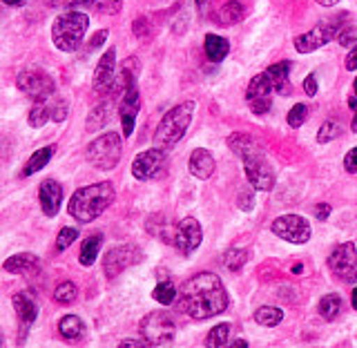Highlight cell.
Segmentation results:
<instances>
[{"label": "cell", "instance_id": "6da1fadb", "mask_svg": "<svg viewBox=\"0 0 357 348\" xmlns=\"http://www.w3.org/2000/svg\"><path fill=\"white\" fill-rule=\"evenodd\" d=\"M176 306L192 319H210L228 308V293L215 273H199L183 284Z\"/></svg>", "mask_w": 357, "mask_h": 348}, {"label": "cell", "instance_id": "7a4b0ae2", "mask_svg": "<svg viewBox=\"0 0 357 348\" xmlns=\"http://www.w3.org/2000/svg\"><path fill=\"white\" fill-rule=\"evenodd\" d=\"M230 150L241 159L245 176H248V183L255 190H261V192H268V190L275 188L277 174L273 170V163L268 161L264 145L252 139L250 134L245 132H234L228 139Z\"/></svg>", "mask_w": 357, "mask_h": 348}, {"label": "cell", "instance_id": "3957f363", "mask_svg": "<svg viewBox=\"0 0 357 348\" xmlns=\"http://www.w3.org/2000/svg\"><path fill=\"white\" fill-rule=\"evenodd\" d=\"M114 186L109 181H100V183H92L85 188H78L76 192L70 199V210L72 219H76L78 223H92L94 219H98L103 212L114 204Z\"/></svg>", "mask_w": 357, "mask_h": 348}, {"label": "cell", "instance_id": "277c9868", "mask_svg": "<svg viewBox=\"0 0 357 348\" xmlns=\"http://www.w3.org/2000/svg\"><path fill=\"white\" fill-rule=\"evenodd\" d=\"M192 116H195V100H185V103H178L170 112H165V116L161 119L159 128L154 132L156 148L172 150L183 139L190 123H192Z\"/></svg>", "mask_w": 357, "mask_h": 348}, {"label": "cell", "instance_id": "5b68a950", "mask_svg": "<svg viewBox=\"0 0 357 348\" xmlns=\"http://www.w3.org/2000/svg\"><path fill=\"white\" fill-rule=\"evenodd\" d=\"M89 27V16L83 11H65L59 18L54 20L52 25V40L56 45V50L61 52H76L78 45L83 43L85 31Z\"/></svg>", "mask_w": 357, "mask_h": 348}, {"label": "cell", "instance_id": "8992f818", "mask_svg": "<svg viewBox=\"0 0 357 348\" xmlns=\"http://www.w3.org/2000/svg\"><path fill=\"white\" fill-rule=\"evenodd\" d=\"M121 154H123L121 134L105 132L87 145L85 156H87L89 165H94L96 170H114L121 161Z\"/></svg>", "mask_w": 357, "mask_h": 348}, {"label": "cell", "instance_id": "52a82bcc", "mask_svg": "<svg viewBox=\"0 0 357 348\" xmlns=\"http://www.w3.org/2000/svg\"><path fill=\"white\" fill-rule=\"evenodd\" d=\"M141 338L152 346H165L174 340L176 326L167 312H150L141 319Z\"/></svg>", "mask_w": 357, "mask_h": 348}, {"label": "cell", "instance_id": "ba28073f", "mask_svg": "<svg viewBox=\"0 0 357 348\" xmlns=\"http://www.w3.org/2000/svg\"><path fill=\"white\" fill-rule=\"evenodd\" d=\"M331 273L346 284H357V248L355 243L344 241L328 257Z\"/></svg>", "mask_w": 357, "mask_h": 348}, {"label": "cell", "instance_id": "9c48e42d", "mask_svg": "<svg viewBox=\"0 0 357 348\" xmlns=\"http://www.w3.org/2000/svg\"><path fill=\"white\" fill-rule=\"evenodd\" d=\"M16 85H18V89H20L22 94L33 98V100H47L56 92L54 78L47 72H43V70H25V72H20L18 78H16Z\"/></svg>", "mask_w": 357, "mask_h": 348}, {"label": "cell", "instance_id": "30bf717a", "mask_svg": "<svg viewBox=\"0 0 357 348\" xmlns=\"http://www.w3.org/2000/svg\"><path fill=\"white\" fill-rule=\"evenodd\" d=\"M273 234H277L279 239L290 241V243H306L310 239V223L308 219H304L301 215H284V217H277L271 226Z\"/></svg>", "mask_w": 357, "mask_h": 348}, {"label": "cell", "instance_id": "8fae6325", "mask_svg": "<svg viewBox=\"0 0 357 348\" xmlns=\"http://www.w3.org/2000/svg\"><path fill=\"white\" fill-rule=\"evenodd\" d=\"M165 163H167V150L154 145V148L137 154V159L132 161V174L139 181H150V179H156L165 170Z\"/></svg>", "mask_w": 357, "mask_h": 348}, {"label": "cell", "instance_id": "7c38bea8", "mask_svg": "<svg viewBox=\"0 0 357 348\" xmlns=\"http://www.w3.org/2000/svg\"><path fill=\"white\" fill-rule=\"evenodd\" d=\"M141 259H143V252H141V248H137V245H132V243H128V245H116V248H112L105 255V259H103L105 277L114 279L123 271H128L130 266L139 264Z\"/></svg>", "mask_w": 357, "mask_h": 348}, {"label": "cell", "instance_id": "4fadbf2b", "mask_svg": "<svg viewBox=\"0 0 357 348\" xmlns=\"http://www.w3.org/2000/svg\"><path fill=\"white\" fill-rule=\"evenodd\" d=\"M337 29H340V22L337 20H328V22H319L310 31L301 33V36L295 38V50L299 54H310L319 47H324L326 43H331L335 36H337Z\"/></svg>", "mask_w": 357, "mask_h": 348}, {"label": "cell", "instance_id": "5bb4252c", "mask_svg": "<svg viewBox=\"0 0 357 348\" xmlns=\"http://www.w3.org/2000/svg\"><path fill=\"white\" fill-rule=\"evenodd\" d=\"M245 100H248V107L252 114L257 116H264L271 112L273 107V85L268 81L266 74H257L250 85H248V92H245Z\"/></svg>", "mask_w": 357, "mask_h": 348}, {"label": "cell", "instance_id": "9a60e30c", "mask_svg": "<svg viewBox=\"0 0 357 348\" xmlns=\"http://www.w3.org/2000/svg\"><path fill=\"white\" fill-rule=\"evenodd\" d=\"M201 241H204V230H201V223L195 217H185L183 221L176 223L172 243L178 248V252H183L185 257L192 255L201 245Z\"/></svg>", "mask_w": 357, "mask_h": 348}, {"label": "cell", "instance_id": "2e32d148", "mask_svg": "<svg viewBox=\"0 0 357 348\" xmlns=\"http://www.w3.org/2000/svg\"><path fill=\"white\" fill-rule=\"evenodd\" d=\"M67 116V103L63 98H47V100H36V105L29 109L27 123L31 128H43L45 123L56 121L61 123Z\"/></svg>", "mask_w": 357, "mask_h": 348}, {"label": "cell", "instance_id": "e0dca14e", "mask_svg": "<svg viewBox=\"0 0 357 348\" xmlns=\"http://www.w3.org/2000/svg\"><path fill=\"white\" fill-rule=\"evenodd\" d=\"M114 78H116V50L109 47L94 70V92L96 94H107L114 87Z\"/></svg>", "mask_w": 357, "mask_h": 348}, {"label": "cell", "instance_id": "ac0fdd59", "mask_svg": "<svg viewBox=\"0 0 357 348\" xmlns=\"http://www.w3.org/2000/svg\"><path fill=\"white\" fill-rule=\"evenodd\" d=\"M141 109V94L137 85L130 87L126 94L121 96V126H123V137H130V134L134 132V121H137V114Z\"/></svg>", "mask_w": 357, "mask_h": 348}, {"label": "cell", "instance_id": "d6986e66", "mask_svg": "<svg viewBox=\"0 0 357 348\" xmlns=\"http://www.w3.org/2000/svg\"><path fill=\"white\" fill-rule=\"evenodd\" d=\"M38 201H40V208L45 212V217H56L61 210L63 204V188L59 181L54 179H45L38 188Z\"/></svg>", "mask_w": 357, "mask_h": 348}, {"label": "cell", "instance_id": "ffe728a7", "mask_svg": "<svg viewBox=\"0 0 357 348\" xmlns=\"http://www.w3.org/2000/svg\"><path fill=\"white\" fill-rule=\"evenodd\" d=\"M11 301H14L16 315H18V319L22 324V331L27 333L29 326L38 317V301L33 299V295L27 293V290H20V293H16L14 297H11Z\"/></svg>", "mask_w": 357, "mask_h": 348}, {"label": "cell", "instance_id": "44dd1931", "mask_svg": "<svg viewBox=\"0 0 357 348\" xmlns=\"http://www.w3.org/2000/svg\"><path fill=\"white\" fill-rule=\"evenodd\" d=\"M268 76V81H271L273 89L277 94H290L293 92V85H290L288 76H290V63L288 61H279V63H273L268 70L264 72Z\"/></svg>", "mask_w": 357, "mask_h": 348}, {"label": "cell", "instance_id": "7402d4cb", "mask_svg": "<svg viewBox=\"0 0 357 348\" xmlns=\"http://www.w3.org/2000/svg\"><path fill=\"white\" fill-rule=\"evenodd\" d=\"M38 268H40L38 257L31 255V252L11 255L5 262V271L11 275H33V273H38Z\"/></svg>", "mask_w": 357, "mask_h": 348}, {"label": "cell", "instance_id": "603a6c76", "mask_svg": "<svg viewBox=\"0 0 357 348\" xmlns=\"http://www.w3.org/2000/svg\"><path fill=\"white\" fill-rule=\"evenodd\" d=\"M190 172H192L197 179H201V181H206V179H210L212 174H215V156H212L208 150H195L192 156H190Z\"/></svg>", "mask_w": 357, "mask_h": 348}, {"label": "cell", "instance_id": "cb8c5ba5", "mask_svg": "<svg viewBox=\"0 0 357 348\" xmlns=\"http://www.w3.org/2000/svg\"><path fill=\"white\" fill-rule=\"evenodd\" d=\"M59 335L65 340V342H81L85 338V324L81 317L76 315H65L61 321H59Z\"/></svg>", "mask_w": 357, "mask_h": 348}, {"label": "cell", "instance_id": "d4e9b609", "mask_svg": "<svg viewBox=\"0 0 357 348\" xmlns=\"http://www.w3.org/2000/svg\"><path fill=\"white\" fill-rule=\"evenodd\" d=\"M204 50H206V56L210 63H221L230 52V43L223 36H217V33H208Z\"/></svg>", "mask_w": 357, "mask_h": 348}, {"label": "cell", "instance_id": "484cf974", "mask_svg": "<svg viewBox=\"0 0 357 348\" xmlns=\"http://www.w3.org/2000/svg\"><path fill=\"white\" fill-rule=\"evenodd\" d=\"M52 156H54V148H52V145L36 150V152H33V154L29 156V161L25 163V167H22V176H31L33 172L43 170V167L50 163Z\"/></svg>", "mask_w": 357, "mask_h": 348}, {"label": "cell", "instance_id": "4316f807", "mask_svg": "<svg viewBox=\"0 0 357 348\" xmlns=\"http://www.w3.org/2000/svg\"><path fill=\"white\" fill-rule=\"evenodd\" d=\"M100 243H103V234H89V237L83 241L81 245V266H92L96 262V257H98V250H100Z\"/></svg>", "mask_w": 357, "mask_h": 348}, {"label": "cell", "instance_id": "83f0119b", "mask_svg": "<svg viewBox=\"0 0 357 348\" xmlns=\"http://www.w3.org/2000/svg\"><path fill=\"white\" fill-rule=\"evenodd\" d=\"M243 16H245V7L237 3V0H230V3H226L219 9L217 20L221 25H237L239 20H243Z\"/></svg>", "mask_w": 357, "mask_h": 348}, {"label": "cell", "instance_id": "f1b7e54d", "mask_svg": "<svg viewBox=\"0 0 357 348\" xmlns=\"http://www.w3.org/2000/svg\"><path fill=\"white\" fill-rule=\"evenodd\" d=\"M255 319H257V324H261V326L273 328V326H279V324H282L284 310L277 306H261V308H257Z\"/></svg>", "mask_w": 357, "mask_h": 348}, {"label": "cell", "instance_id": "f546056e", "mask_svg": "<svg viewBox=\"0 0 357 348\" xmlns=\"http://www.w3.org/2000/svg\"><path fill=\"white\" fill-rule=\"evenodd\" d=\"M342 312V297L340 295H324L321 301H319V315L326 319V321H333L337 319V315Z\"/></svg>", "mask_w": 357, "mask_h": 348}, {"label": "cell", "instance_id": "4dcf8cb0", "mask_svg": "<svg viewBox=\"0 0 357 348\" xmlns=\"http://www.w3.org/2000/svg\"><path fill=\"white\" fill-rule=\"evenodd\" d=\"M109 100L107 103H100L98 107H94L92 112H89V116H87V123H85V128H87V132H96V130H100L107 123V119H109Z\"/></svg>", "mask_w": 357, "mask_h": 348}, {"label": "cell", "instance_id": "1f68e13d", "mask_svg": "<svg viewBox=\"0 0 357 348\" xmlns=\"http://www.w3.org/2000/svg\"><path fill=\"white\" fill-rule=\"evenodd\" d=\"M230 324H219V326H215L206 338V346L210 348H219V346H226L228 344V338H230Z\"/></svg>", "mask_w": 357, "mask_h": 348}, {"label": "cell", "instance_id": "d6a6232c", "mask_svg": "<svg viewBox=\"0 0 357 348\" xmlns=\"http://www.w3.org/2000/svg\"><path fill=\"white\" fill-rule=\"evenodd\" d=\"M245 262H248V252L241 248H230L223 255V266H226L230 273H237Z\"/></svg>", "mask_w": 357, "mask_h": 348}, {"label": "cell", "instance_id": "836d02e7", "mask_svg": "<svg viewBox=\"0 0 357 348\" xmlns=\"http://www.w3.org/2000/svg\"><path fill=\"white\" fill-rule=\"evenodd\" d=\"M152 297H154L156 301H159V304L170 306L172 301L176 299V288H174L172 282H161L159 286H156V288L152 290Z\"/></svg>", "mask_w": 357, "mask_h": 348}, {"label": "cell", "instance_id": "e575fe53", "mask_svg": "<svg viewBox=\"0 0 357 348\" xmlns=\"http://www.w3.org/2000/svg\"><path fill=\"white\" fill-rule=\"evenodd\" d=\"M76 295H78V288L72 282H63V284L56 286V290H54V299L59 301V304H63V306L76 301Z\"/></svg>", "mask_w": 357, "mask_h": 348}, {"label": "cell", "instance_id": "d590c367", "mask_svg": "<svg viewBox=\"0 0 357 348\" xmlns=\"http://www.w3.org/2000/svg\"><path fill=\"white\" fill-rule=\"evenodd\" d=\"M89 7H92L94 11H98V14L114 16V14H119V11L123 9V0H92Z\"/></svg>", "mask_w": 357, "mask_h": 348}, {"label": "cell", "instance_id": "8d00e7d4", "mask_svg": "<svg viewBox=\"0 0 357 348\" xmlns=\"http://www.w3.org/2000/svg\"><path fill=\"white\" fill-rule=\"evenodd\" d=\"M76 239H78V230H76V228H72V226L63 228V230L59 232V237H56V250H59V252L67 250Z\"/></svg>", "mask_w": 357, "mask_h": 348}, {"label": "cell", "instance_id": "74e56055", "mask_svg": "<svg viewBox=\"0 0 357 348\" xmlns=\"http://www.w3.org/2000/svg\"><path fill=\"white\" fill-rule=\"evenodd\" d=\"M306 116H308V107H306L304 103H297V105L290 107L286 121H288V126H290V128H301V126H304Z\"/></svg>", "mask_w": 357, "mask_h": 348}, {"label": "cell", "instance_id": "f35d334b", "mask_svg": "<svg viewBox=\"0 0 357 348\" xmlns=\"http://www.w3.org/2000/svg\"><path fill=\"white\" fill-rule=\"evenodd\" d=\"M342 134V128L337 126V123H333V121H326L324 126L319 128L317 132V141L319 143H328V141H335Z\"/></svg>", "mask_w": 357, "mask_h": 348}, {"label": "cell", "instance_id": "ab89813d", "mask_svg": "<svg viewBox=\"0 0 357 348\" xmlns=\"http://www.w3.org/2000/svg\"><path fill=\"white\" fill-rule=\"evenodd\" d=\"M337 43L342 45V47H351L353 43H357V31H355V27H344V25H340V29H337Z\"/></svg>", "mask_w": 357, "mask_h": 348}, {"label": "cell", "instance_id": "60d3db41", "mask_svg": "<svg viewBox=\"0 0 357 348\" xmlns=\"http://www.w3.org/2000/svg\"><path fill=\"white\" fill-rule=\"evenodd\" d=\"M344 167H346V172H351V174H355V172H357V148H353L349 154H346Z\"/></svg>", "mask_w": 357, "mask_h": 348}, {"label": "cell", "instance_id": "b9f144b4", "mask_svg": "<svg viewBox=\"0 0 357 348\" xmlns=\"http://www.w3.org/2000/svg\"><path fill=\"white\" fill-rule=\"evenodd\" d=\"M304 92L308 96H315L317 94V78H315V74H308L304 78Z\"/></svg>", "mask_w": 357, "mask_h": 348}, {"label": "cell", "instance_id": "7bdbcfd3", "mask_svg": "<svg viewBox=\"0 0 357 348\" xmlns=\"http://www.w3.org/2000/svg\"><path fill=\"white\" fill-rule=\"evenodd\" d=\"M107 40V29H100V31H96L92 38H89V50H96V47H100Z\"/></svg>", "mask_w": 357, "mask_h": 348}, {"label": "cell", "instance_id": "ee69618b", "mask_svg": "<svg viewBox=\"0 0 357 348\" xmlns=\"http://www.w3.org/2000/svg\"><path fill=\"white\" fill-rule=\"evenodd\" d=\"M148 29H150V25H148V20H145V18L134 20V33H137L139 38H143L145 33H148Z\"/></svg>", "mask_w": 357, "mask_h": 348}, {"label": "cell", "instance_id": "f6af8a7d", "mask_svg": "<svg viewBox=\"0 0 357 348\" xmlns=\"http://www.w3.org/2000/svg\"><path fill=\"white\" fill-rule=\"evenodd\" d=\"M346 70H349V72L357 70V43H355V47L349 52V56H346Z\"/></svg>", "mask_w": 357, "mask_h": 348}, {"label": "cell", "instance_id": "bcb514c9", "mask_svg": "<svg viewBox=\"0 0 357 348\" xmlns=\"http://www.w3.org/2000/svg\"><path fill=\"white\" fill-rule=\"evenodd\" d=\"M59 3L67 9H74V7H89L92 0H59Z\"/></svg>", "mask_w": 357, "mask_h": 348}, {"label": "cell", "instance_id": "7dc6e473", "mask_svg": "<svg viewBox=\"0 0 357 348\" xmlns=\"http://www.w3.org/2000/svg\"><path fill=\"white\" fill-rule=\"evenodd\" d=\"M315 215H317V219H326L328 215H331V206L328 204H319L317 208H315Z\"/></svg>", "mask_w": 357, "mask_h": 348}, {"label": "cell", "instance_id": "c3c4849f", "mask_svg": "<svg viewBox=\"0 0 357 348\" xmlns=\"http://www.w3.org/2000/svg\"><path fill=\"white\" fill-rule=\"evenodd\" d=\"M121 346L123 348H126V346H148V342H145V340H123Z\"/></svg>", "mask_w": 357, "mask_h": 348}, {"label": "cell", "instance_id": "681fc988", "mask_svg": "<svg viewBox=\"0 0 357 348\" xmlns=\"http://www.w3.org/2000/svg\"><path fill=\"white\" fill-rule=\"evenodd\" d=\"M319 5H324V7H333V5H337L340 0H317Z\"/></svg>", "mask_w": 357, "mask_h": 348}, {"label": "cell", "instance_id": "f907efd6", "mask_svg": "<svg viewBox=\"0 0 357 348\" xmlns=\"http://www.w3.org/2000/svg\"><path fill=\"white\" fill-rule=\"evenodd\" d=\"M351 304H353V308L357 310V288L353 290V295H351Z\"/></svg>", "mask_w": 357, "mask_h": 348}, {"label": "cell", "instance_id": "816d5d0a", "mask_svg": "<svg viewBox=\"0 0 357 348\" xmlns=\"http://www.w3.org/2000/svg\"><path fill=\"white\" fill-rule=\"evenodd\" d=\"M3 3H5V5H22L25 0H3Z\"/></svg>", "mask_w": 357, "mask_h": 348}, {"label": "cell", "instance_id": "f5cc1de1", "mask_svg": "<svg viewBox=\"0 0 357 348\" xmlns=\"http://www.w3.org/2000/svg\"><path fill=\"white\" fill-rule=\"evenodd\" d=\"M351 130L357 132V107H355V116H353V123H351Z\"/></svg>", "mask_w": 357, "mask_h": 348}, {"label": "cell", "instance_id": "db71d44e", "mask_svg": "<svg viewBox=\"0 0 357 348\" xmlns=\"http://www.w3.org/2000/svg\"><path fill=\"white\" fill-rule=\"evenodd\" d=\"M195 3H197V7H199V9H206V5H208V0H195Z\"/></svg>", "mask_w": 357, "mask_h": 348}, {"label": "cell", "instance_id": "11a10c76", "mask_svg": "<svg viewBox=\"0 0 357 348\" xmlns=\"http://www.w3.org/2000/svg\"><path fill=\"white\" fill-rule=\"evenodd\" d=\"M232 346H248V342H243V340H237V342H232Z\"/></svg>", "mask_w": 357, "mask_h": 348}, {"label": "cell", "instance_id": "9f6ffc18", "mask_svg": "<svg viewBox=\"0 0 357 348\" xmlns=\"http://www.w3.org/2000/svg\"><path fill=\"white\" fill-rule=\"evenodd\" d=\"M353 87H355V94H357V78H355V83H353Z\"/></svg>", "mask_w": 357, "mask_h": 348}, {"label": "cell", "instance_id": "6f0895ef", "mask_svg": "<svg viewBox=\"0 0 357 348\" xmlns=\"http://www.w3.org/2000/svg\"><path fill=\"white\" fill-rule=\"evenodd\" d=\"M0 344H3V338H0Z\"/></svg>", "mask_w": 357, "mask_h": 348}]
</instances>
